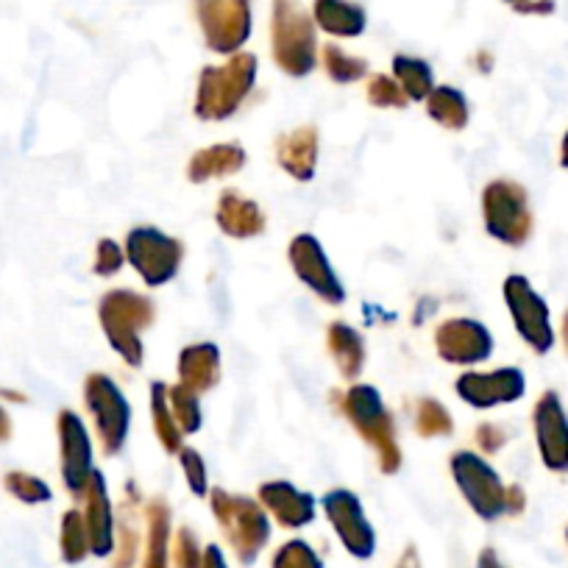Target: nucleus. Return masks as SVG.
Returning a JSON list of instances; mask_svg holds the SVG:
<instances>
[{"mask_svg": "<svg viewBox=\"0 0 568 568\" xmlns=\"http://www.w3.org/2000/svg\"><path fill=\"white\" fill-rule=\"evenodd\" d=\"M212 513H215V521L223 527V535H226L237 560L245 562V566L254 562L256 555L271 540V521L265 516V507H260L248 496L212 490Z\"/></svg>", "mask_w": 568, "mask_h": 568, "instance_id": "1", "label": "nucleus"}, {"mask_svg": "<svg viewBox=\"0 0 568 568\" xmlns=\"http://www.w3.org/2000/svg\"><path fill=\"white\" fill-rule=\"evenodd\" d=\"M154 302L134 291H112L101 302V324L114 352L129 365L142 363V329L154 324Z\"/></svg>", "mask_w": 568, "mask_h": 568, "instance_id": "2", "label": "nucleus"}, {"mask_svg": "<svg viewBox=\"0 0 568 568\" xmlns=\"http://www.w3.org/2000/svg\"><path fill=\"white\" fill-rule=\"evenodd\" d=\"M343 409H346L354 429L365 438V444L376 449L382 471H396L398 463H402V452H398L396 444V426H393L390 413L382 404L379 390L371 385H354L343 396Z\"/></svg>", "mask_w": 568, "mask_h": 568, "instance_id": "3", "label": "nucleus"}, {"mask_svg": "<svg viewBox=\"0 0 568 568\" xmlns=\"http://www.w3.org/2000/svg\"><path fill=\"white\" fill-rule=\"evenodd\" d=\"M254 59L240 57L232 59L226 68H210L201 79L199 98H195V112L204 120H226L232 118L245 101L254 84Z\"/></svg>", "mask_w": 568, "mask_h": 568, "instance_id": "4", "label": "nucleus"}, {"mask_svg": "<svg viewBox=\"0 0 568 568\" xmlns=\"http://www.w3.org/2000/svg\"><path fill=\"white\" fill-rule=\"evenodd\" d=\"M485 229L499 243L524 245L532 234V212H529L527 190L516 182H490L483 193Z\"/></svg>", "mask_w": 568, "mask_h": 568, "instance_id": "5", "label": "nucleus"}, {"mask_svg": "<svg viewBox=\"0 0 568 568\" xmlns=\"http://www.w3.org/2000/svg\"><path fill=\"white\" fill-rule=\"evenodd\" d=\"M452 474H455L460 494L485 521H496L507 513V490L510 485L501 483L499 474L474 452H457L452 457Z\"/></svg>", "mask_w": 568, "mask_h": 568, "instance_id": "6", "label": "nucleus"}, {"mask_svg": "<svg viewBox=\"0 0 568 568\" xmlns=\"http://www.w3.org/2000/svg\"><path fill=\"white\" fill-rule=\"evenodd\" d=\"M182 256V243L162 234L160 229L140 226L125 237V260L151 287H162L165 282H171L179 273Z\"/></svg>", "mask_w": 568, "mask_h": 568, "instance_id": "7", "label": "nucleus"}, {"mask_svg": "<svg viewBox=\"0 0 568 568\" xmlns=\"http://www.w3.org/2000/svg\"><path fill=\"white\" fill-rule=\"evenodd\" d=\"M84 402L95 420L98 438H101L106 455H118L129 438L131 407L120 387L109 376L92 374L84 385Z\"/></svg>", "mask_w": 568, "mask_h": 568, "instance_id": "8", "label": "nucleus"}, {"mask_svg": "<svg viewBox=\"0 0 568 568\" xmlns=\"http://www.w3.org/2000/svg\"><path fill=\"white\" fill-rule=\"evenodd\" d=\"M505 302L510 307L513 324L521 341L535 354H549L555 346V329H551V313L544 298L532 291V284L524 276H507Z\"/></svg>", "mask_w": 568, "mask_h": 568, "instance_id": "9", "label": "nucleus"}, {"mask_svg": "<svg viewBox=\"0 0 568 568\" xmlns=\"http://www.w3.org/2000/svg\"><path fill=\"white\" fill-rule=\"evenodd\" d=\"M324 510L348 555L368 560L376 551V532L365 518L357 496L352 490H332L324 496Z\"/></svg>", "mask_w": 568, "mask_h": 568, "instance_id": "10", "label": "nucleus"}, {"mask_svg": "<svg viewBox=\"0 0 568 568\" xmlns=\"http://www.w3.org/2000/svg\"><path fill=\"white\" fill-rule=\"evenodd\" d=\"M59 452H62V479L70 494L79 499L92 477V440L84 420L73 409H62L57 418Z\"/></svg>", "mask_w": 568, "mask_h": 568, "instance_id": "11", "label": "nucleus"}, {"mask_svg": "<svg viewBox=\"0 0 568 568\" xmlns=\"http://www.w3.org/2000/svg\"><path fill=\"white\" fill-rule=\"evenodd\" d=\"M535 438H538L540 460L549 471H568V415L557 393H544L535 404Z\"/></svg>", "mask_w": 568, "mask_h": 568, "instance_id": "12", "label": "nucleus"}, {"mask_svg": "<svg viewBox=\"0 0 568 568\" xmlns=\"http://www.w3.org/2000/svg\"><path fill=\"white\" fill-rule=\"evenodd\" d=\"M457 393H460L463 402H468L477 409H490L499 407V404H513L524 396L527 390V379L518 368H499L490 371V374H463L457 379Z\"/></svg>", "mask_w": 568, "mask_h": 568, "instance_id": "13", "label": "nucleus"}, {"mask_svg": "<svg viewBox=\"0 0 568 568\" xmlns=\"http://www.w3.org/2000/svg\"><path fill=\"white\" fill-rule=\"evenodd\" d=\"M291 262L296 276L307 284L310 291L318 293L324 302L341 304L343 298H346L341 278H337V273L332 271L324 248H321V243L313 237V234H298V237L293 240Z\"/></svg>", "mask_w": 568, "mask_h": 568, "instance_id": "14", "label": "nucleus"}, {"mask_svg": "<svg viewBox=\"0 0 568 568\" xmlns=\"http://www.w3.org/2000/svg\"><path fill=\"white\" fill-rule=\"evenodd\" d=\"M435 343H438L440 357L455 365H477L494 352V335L488 326L471 318L446 321L435 335Z\"/></svg>", "mask_w": 568, "mask_h": 568, "instance_id": "15", "label": "nucleus"}, {"mask_svg": "<svg viewBox=\"0 0 568 568\" xmlns=\"http://www.w3.org/2000/svg\"><path fill=\"white\" fill-rule=\"evenodd\" d=\"M81 513H84L87 521V532H90V546L92 555L95 557H109L118 546V524H114L112 516V505H109V494H106V483H103L101 471H92L90 485H87L84 494L79 496Z\"/></svg>", "mask_w": 568, "mask_h": 568, "instance_id": "16", "label": "nucleus"}, {"mask_svg": "<svg viewBox=\"0 0 568 568\" xmlns=\"http://www.w3.org/2000/svg\"><path fill=\"white\" fill-rule=\"evenodd\" d=\"M260 505L276 518L282 527L302 529L313 524L315 499L291 483H267L260 488Z\"/></svg>", "mask_w": 568, "mask_h": 568, "instance_id": "17", "label": "nucleus"}, {"mask_svg": "<svg viewBox=\"0 0 568 568\" xmlns=\"http://www.w3.org/2000/svg\"><path fill=\"white\" fill-rule=\"evenodd\" d=\"M179 376L182 385L190 387L193 393H204L215 387L221 379V352L212 343H199V346H187L179 357Z\"/></svg>", "mask_w": 568, "mask_h": 568, "instance_id": "18", "label": "nucleus"}, {"mask_svg": "<svg viewBox=\"0 0 568 568\" xmlns=\"http://www.w3.org/2000/svg\"><path fill=\"white\" fill-rule=\"evenodd\" d=\"M278 165L291 173L293 179H313L315 162H318V134L315 129H298L278 140Z\"/></svg>", "mask_w": 568, "mask_h": 568, "instance_id": "19", "label": "nucleus"}, {"mask_svg": "<svg viewBox=\"0 0 568 568\" xmlns=\"http://www.w3.org/2000/svg\"><path fill=\"white\" fill-rule=\"evenodd\" d=\"M217 223L232 237H256L265 229V215L254 201L243 199L240 193H223L217 201Z\"/></svg>", "mask_w": 568, "mask_h": 568, "instance_id": "20", "label": "nucleus"}, {"mask_svg": "<svg viewBox=\"0 0 568 568\" xmlns=\"http://www.w3.org/2000/svg\"><path fill=\"white\" fill-rule=\"evenodd\" d=\"M149 538H145V560L142 568H168L171 562V510L162 499H154L145 510Z\"/></svg>", "mask_w": 568, "mask_h": 568, "instance_id": "21", "label": "nucleus"}, {"mask_svg": "<svg viewBox=\"0 0 568 568\" xmlns=\"http://www.w3.org/2000/svg\"><path fill=\"white\" fill-rule=\"evenodd\" d=\"M245 165V151L240 145H212L190 160V179L193 182H210V179L232 176Z\"/></svg>", "mask_w": 568, "mask_h": 568, "instance_id": "22", "label": "nucleus"}, {"mask_svg": "<svg viewBox=\"0 0 568 568\" xmlns=\"http://www.w3.org/2000/svg\"><path fill=\"white\" fill-rule=\"evenodd\" d=\"M326 343H329V352L335 357L337 368L346 379H354L359 376L365 365V346H363V337L346 324H332L329 326V335H326Z\"/></svg>", "mask_w": 568, "mask_h": 568, "instance_id": "23", "label": "nucleus"}, {"mask_svg": "<svg viewBox=\"0 0 568 568\" xmlns=\"http://www.w3.org/2000/svg\"><path fill=\"white\" fill-rule=\"evenodd\" d=\"M426 109L435 123H440L449 131L466 129L468 123V101L460 90L455 87H435L426 98Z\"/></svg>", "mask_w": 568, "mask_h": 568, "instance_id": "24", "label": "nucleus"}, {"mask_svg": "<svg viewBox=\"0 0 568 568\" xmlns=\"http://www.w3.org/2000/svg\"><path fill=\"white\" fill-rule=\"evenodd\" d=\"M59 549H62L64 562H70V566H75V562L84 560L87 555H92L84 513H81L79 507H73V510H68L62 516V527H59Z\"/></svg>", "mask_w": 568, "mask_h": 568, "instance_id": "25", "label": "nucleus"}, {"mask_svg": "<svg viewBox=\"0 0 568 568\" xmlns=\"http://www.w3.org/2000/svg\"><path fill=\"white\" fill-rule=\"evenodd\" d=\"M151 413H154V426L156 435H160L165 452H179L184 444V433L179 429L176 418L171 413V402H168V385L156 382L151 387Z\"/></svg>", "mask_w": 568, "mask_h": 568, "instance_id": "26", "label": "nucleus"}, {"mask_svg": "<svg viewBox=\"0 0 568 568\" xmlns=\"http://www.w3.org/2000/svg\"><path fill=\"white\" fill-rule=\"evenodd\" d=\"M393 73H396V81L404 90V95H407V101H426L429 92L435 90L433 70L426 68L424 62H418V59L398 57L393 62Z\"/></svg>", "mask_w": 568, "mask_h": 568, "instance_id": "27", "label": "nucleus"}, {"mask_svg": "<svg viewBox=\"0 0 568 568\" xmlns=\"http://www.w3.org/2000/svg\"><path fill=\"white\" fill-rule=\"evenodd\" d=\"M168 402H171V413L176 418L179 429L184 435H193L201 429V404L199 393H193L190 387H184L182 382L173 387H168Z\"/></svg>", "mask_w": 568, "mask_h": 568, "instance_id": "28", "label": "nucleus"}, {"mask_svg": "<svg viewBox=\"0 0 568 568\" xmlns=\"http://www.w3.org/2000/svg\"><path fill=\"white\" fill-rule=\"evenodd\" d=\"M3 488L14 496L23 505H45V501L53 499L51 488H48L45 479L34 477L29 471H9L3 477Z\"/></svg>", "mask_w": 568, "mask_h": 568, "instance_id": "29", "label": "nucleus"}, {"mask_svg": "<svg viewBox=\"0 0 568 568\" xmlns=\"http://www.w3.org/2000/svg\"><path fill=\"white\" fill-rule=\"evenodd\" d=\"M415 429L424 438H438V435H452L455 424H452L449 409L435 398H420L418 409H415Z\"/></svg>", "mask_w": 568, "mask_h": 568, "instance_id": "30", "label": "nucleus"}, {"mask_svg": "<svg viewBox=\"0 0 568 568\" xmlns=\"http://www.w3.org/2000/svg\"><path fill=\"white\" fill-rule=\"evenodd\" d=\"M273 568H324V562L307 540L296 538L278 546V551L273 555Z\"/></svg>", "mask_w": 568, "mask_h": 568, "instance_id": "31", "label": "nucleus"}, {"mask_svg": "<svg viewBox=\"0 0 568 568\" xmlns=\"http://www.w3.org/2000/svg\"><path fill=\"white\" fill-rule=\"evenodd\" d=\"M204 551H201L199 538L187 527L173 535V568H201Z\"/></svg>", "mask_w": 568, "mask_h": 568, "instance_id": "32", "label": "nucleus"}, {"mask_svg": "<svg viewBox=\"0 0 568 568\" xmlns=\"http://www.w3.org/2000/svg\"><path fill=\"white\" fill-rule=\"evenodd\" d=\"M368 101L374 103V106H382V109L407 106V95H404V90L398 87V81L382 79V75H376V79L371 81Z\"/></svg>", "mask_w": 568, "mask_h": 568, "instance_id": "33", "label": "nucleus"}, {"mask_svg": "<svg viewBox=\"0 0 568 568\" xmlns=\"http://www.w3.org/2000/svg\"><path fill=\"white\" fill-rule=\"evenodd\" d=\"M326 70L335 81H354L365 73V64L357 62V59H348L343 57L337 48H329L326 51Z\"/></svg>", "mask_w": 568, "mask_h": 568, "instance_id": "34", "label": "nucleus"}, {"mask_svg": "<svg viewBox=\"0 0 568 568\" xmlns=\"http://www.w3.org/2000/svg\"><path fill=\"white\" fill-rule=\"evenodd\" d=\"M125 256L123 251H120L118 243H112V240H101L98 243V254H95V273L98 276H114V273L123 267Z\"/></svg>", "mask_w": 568, "mask_h": 568, "instance_id": "35", "label": "nucleus"}, {"mask_svg": "<svg viewBox=\"0 0 568 568\" xmlns=\"http://www.w3.org/2000/svg\"><path fill=\"white\" fill-rule=\"evenodd\" d=\"M182 468L187 474V485L195 496H204L206 494V468L204 460H201L199 452L193 449H184L182 452Z\"/></svg>", "mask_w": 568, "mask_h": 568, "instance_id": "36", "label": "nucleus"}, {"mask_svg": "<svg viewBox=\"0 0 568 568\" xmlns=\"http://www.w3.org/2000/svg\"><path fill=\"white\" fill-rule=\"evenodd\" d=\"M120 529V544L114 546L118 557H114V568H131L136 560V529L134 527H118Z\"/></svg>", "mask_w": 568, "mask_h": 568, "instance_id": "37", "label": "nucleus"}, {"mask_svg": "<svg viewBox=\"0 0 568 568\" xmlns=\"http://www.w3.org/2000/svg\"><path fill=\"white\" fill-rule=\"evenodd\" d=\"M477 444L483 446L485 452H499L501 446L507 444V433L499 424H483L477 429Z\"/></svg>", "mask_w": 568, "mask_h": 568, "instance_id": "38", "label": "nucleus"}, {"mask_svg": "<svg viewBox=\"0 0 568 568\" xmlns=\"http://www.w3.org/2000/svg\"><path fill=\"white\" fill-rule=\"evenodd\" d=\"M201 568H229V566H226V557H223V551L217 549V546H206Z\"/></svg>", "mask_w": 568, "mask_h": 568, "instance_id": "39", "label": "nucleus"}, {"mask_svg": "<svg viewBox=\"0 0 568 568\" xmlns=\"http://www.w3.org/2000/svg\"><path fill=\"white\" fill-rule=\"evenodd\" d=\"M477 568H507L494 549H483L477 557Z\"/></svg>", "mask_w": 568, "mask_h": 568, "instance_id": "40", "label": "nucleus"}, {"mask_svg": "<svg viewBox=\"0 0 568 568\" xmlns=\"http://www.w3.org/2000/svg\"><path fill=\"white\" fill-rule=\"evenodd\" d=\"M9 440H12V418L0 404V444H9Z\"/></svg>", "mask_w": 568, "mask_h": 568, "instance_id": "41", "label": "nucleus"}, {"mask_svg": "<svg viewBox=\"0 0 568 568\" xmlns=\"http://www.w3.org/2000/svg\"><path fill=\"white\" fill-rule=\"evenodd\" d=\"M396 568H420V557H418V551H415L413 546H409V549H404L402 560L396 562Z\"/></svg>", "mask_w": 568, "mask_h": 568, "instance_id": "42", "label": "nucleus"}, {"mask_svg": "<svg viewBox=\"0 0 568 568\" xmlns=\"http://www.w3.org/2000/svg\"><path fill=\"white\" fill-rule=\"evenodd\" d=\"M560 165L568 168V131L566 136H562V145H560Z\"/></svg>", "mask_w": 568, "mask_h": 568, "instance_id": "43", "label": "nucleus"}, {"mask_svg": "<svg viewBox=\"0 0 568 568\" xmlns=\"http://www.w3.org/2000/svg\"><path fill=\"white\" fill-rule=\"evenodd\" d=\"M562 343H566V348H568V313H566V318H562Z\"/></svg>", "mask_w": 568, "mask_h": 568, "instance_id": "44", "label": "nucleus"}, {"mask_svg": "<svg viewBox=\"0 0 568 568\" xmlns=\"http://www.w3.org/2000/svg\"><path fill=\"white\" fill-rule=\"evenodd\" d=\"M566 538H568V532H566Z\"/></svg>", "mask_w": 568, "mask_h": 568, "instance_id": "45", "label": "nucleus"}]
</instances>
